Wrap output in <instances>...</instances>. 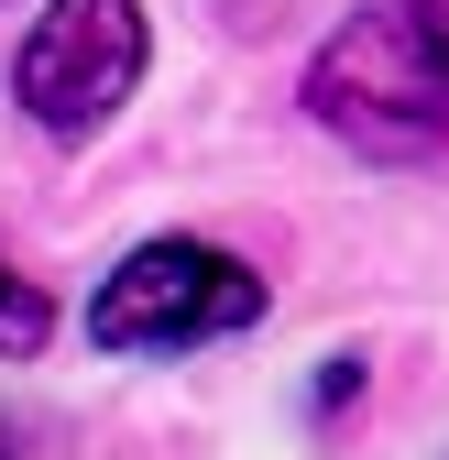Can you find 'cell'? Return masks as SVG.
Segmentation results:
<instances>
[{
	"label": "cell",
	"instance_id": "3",
	"mask_svg": "<svg viewBox=\"0 0 449 460\" xmlns=\"http://www.w3.org/2000/svg\"><path fill=\"white\" fill-rule=\"evenodd\" d=\"M143 0H55L12 55V99L22 121L55 143H88L121 121V99L143 88Z\"/></svg>",
	"mask_w": 449,
	"mask_h": 460
},
{
	"label": "cell",
	"instance_id": "4",
	"mask_svg": "<svg viewBox=\"0 0 449 460\" xmlns=\"http://www.w3.org/2000/svg\"><path fill=\"white\" fill-rule=\"evenodd\" d=\"M44 340H55V307H44V285H33L12 252H0V362H33Z\"/></svg>",
	"mask_w": 449,
	"mask_h": 460
},
{
	"label": "cell",
	"instance_id": "5",
	"mask_svg": "<svg viewBox=\"0 0 449 460\" xmlns=\"http://www.w3.org/2000/svg\"><path fill=\"white\" fill-rule=\"evenodd\" d=\"M0 460H22V428H0Z\"/></svg>",
	"mask_w": 449,
	"mask_h": 460
},
{
	"label": "cell",
	"instance_id": "2",
	"mask_svg": "<svg viewBox=\"0 0 449 460\" xmlns=\"http://www.w3.org/2000/svg\"><path fill=\"white\" fill-rule=\"evenodd\" d=\"M263 318V274L219 242H143L121 274L88 296V340L99 351H198V340H231Z\"/></svg>",
	"mask_w": 449,
	"mask_h": 460
},
{
	"label": "cell",
	"instance_id": "1",
	"mask_svg": "<svg viewBox=\"0 0 449 460\" xmlns=\"http://www.w3.org/2000/svg\"><path fill=\"white\" fill-rule=\"evenodd\" d=\"M307 121L373 164H449V0H373L307 66Z\"/></svg>",
	"mask_w": 449,
	"mask_h": 460
}]
</instances>
